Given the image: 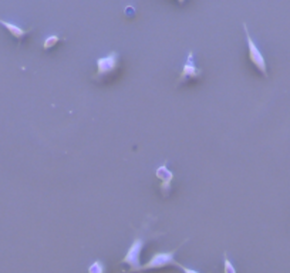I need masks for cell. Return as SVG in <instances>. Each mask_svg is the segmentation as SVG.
<instances>
[{"label": "cell", "mask_w": 290, "mask_h": 273, "mask_svg": "<svg viewBox=\"0 0 290 273\" xmlns=\"http://www.w3.org/2000/svg\"><path fill=\"white\" fill-rule=\"evenodd\" d=\"M168 160H165L162 164L158 165L156 168H155V176L160 180V191L162 194L164 198H168L170 196V194L172 191V181L174 178H175V175L174 172L170 170V166H168Z\"/></svg>", "instance_id": "cell-6"}, {"label": "cell", "mask_w": 290, "mask_h": 273, "mask_svg": "<svg viewBox=\"0 0 290 273\" xmlns=\"http://www.w3.org/2000/svg\"><path fill=\"white\" fill-rule=\"evenodd\" d=\"M202 77H204V70L196 66L194 52L190 50V52H188V56H186V60H185V63L182 66L181 73H180L178 78H176L175 86L180 87V86L185 84V82H190V80H200Z\"/></svg>", "instance_id": "cell-5"}, {"label": "cell", "mask_w": 290, "mask_h": 273, "mask_svg": "<svg viewBox=\"0 0 290 273\" xmlns=\"http://www.w3.org/2000/svg\"><path fill=\"white\" fill-rule=\"evenodd\" d=\"M118 66H120V53L118 52H111L104 57H100L96 60V73L92 76L94 80H102L106 77H108L111 74L117 72Z\"/></svg>", "instance_id": "cell-4"}, {"label": "cell", "mask_w": 290, "mask_h": 273, "mask_svg": "<svg viewBox=\"0 0 290 273\" xmlns=\"http://www.w3.org/2000/svg\"><path fill=\"white\" fill-rule=\"evenodd\" d=\"M186 242H188V239H185L181 245L176 246L172 250H168V252H156V254H154V255L150 258V260L146 264H141L140 272H142V270H152V269H161V268H166V266H175L176 264L175 255L180 250V248L182 245H185Z\"/></svg>", "instance_id": "cell-2"}, {"label": "cell", "mask_w": 290, "mask_h": 273, "mask_svg": "<svg viewBox=\"0 0 290 273\" xmlns=\"http://www.w3.org/2000/svg\"><path fill=\"white\" fill-rule=\"evenodd\" d=\"M224 273H238L236 272V268L232 264V260L229 259L226 252L224 254Z\"/></svg>", "instance_id": "cell-10"}, {"label": "cell", "mask_w": 290, "mask_h": 273, "mask_svg": "<svg viewBox=\"0 0 290 273\" xmlns=\"http://www.w3.org/2000/svg\"><path fill=\"white\" fill-rule=\"evenodd\" d=\"M107 272V268H106V264L102 260H94V262H91V264L88 266V273H106Z\"/></svg>", "instance_id": "cell-9"}, {"label": "cell", "mask_w": 290, "mask_h": 273, "mask_svg": "<svg viewBox=\"0 0 290 273\" xmlns=\"http://www.w3.org/2000/svg\"><path fill=\"white\" fill-rule=\"evenodd\" d=\"M0 26H3V28H6L10 34L18 40V43H22V42H23V38L28 36V33L33 30V28H23L22 26L16 24V23H12V22H8V20H3L2 18H0Z\"/></svg>", "instance_id": "cell-7"}, {"label": "cell", "mask_w": 290, "mask_h": 273, "mask_svg": "<svg viewBox=\"0 0 290 273\" xmlns=\"http://www.w3.org/2000/svg\"><path fill=\"white\" fill-rule=\"evenodd\" d=\"M148 230H150V228H148V222H146L136 232L132 244L128 248L127 254L121 259V264H127L130 268L128 273H136L141 269V252H142L145 244H146V239H148V236L145 235V232H148Z\"/></svg>", "instance_id": "cell-1"}, {"label": "cell", "mask_w": 290, "mask_h": 273, "mask_svg": "<svg viewBox=\"0 0 290 273\" xmlns=\"http://www.w3.org/2000/svg\"><path fill=\"white\" fill-rule=\"evenodd\" d=\"M66 40H67L66 37L58 36V34H48V36L43 40V50H44V52H48V50H52L54 46H57V43L66 42Z\"/></svg>", "instance_id": "cell-8"}, {"label": "cell", "mask_w": 290, "mask_h": 273, "mask_svg": "<svg viewBox=\"0 0 290 273\" xmlns=\"http://www.w3.org/2000/svg\"><path fill=\"white\" fill-rule=\"evenodd\" d=\"M244 32H245V38H246V46H248V54H249V60L250 63L254 64V67L260 72V73L268 77V64H266V58L260 52V48L258 47L256 42H254L250 33H249V28H248V23L244 22Z\"/></svg>", "instance_id": "cell-3"}, {"label": "cell", "mask_w": 290, "mask_h": 273, "mask_svg": "<svg viewBox=\"0 0 290 273\" xmlns=\"http://www.w3.org/2000/svg\"><path fill=\"white\" fill-rule=\"evenodd\" d=\"M178 269H181L182 273H200V270H196V269H194V268H188V266H184V264H178L176 262V264H175Z\"/></svg>", "instance_id": "cell-11"}]
</instances>
